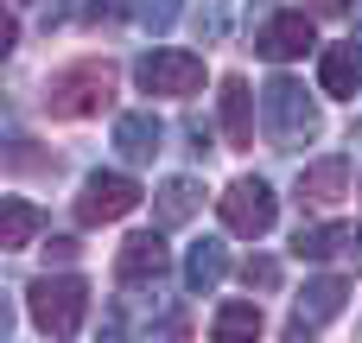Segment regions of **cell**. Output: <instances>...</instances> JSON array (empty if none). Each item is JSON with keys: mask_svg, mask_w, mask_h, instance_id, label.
Segmentation results:
<instances>
[{"mask_svg": "<svg viewBox=\"0 0 362 343\" xmlns=\"http://www.w3.org/2000/svg\"><path fill=\"white\" fill-rule=\"evenodd\" d=\"M108 102H115V64L108 57H76V64L51 70V83H45V108L57 121H89Z\"/></svg>", "mask_w": 362, "mask_h": 343, "instance_id": "obj_1", "label": "cell"}, {"mask_svg": "<svg viewBox=\"0 0 362 343\" xmlns=\"http://www.w3.org/2000/svg\"><path fill=\"white\" fill-rule=\"evenodd\" d=\"M25 312H32V325L45 337H76L83 331V312H89V286L76 274H45V280H32Z\"/></svg>", "mask_w": 362, "mask_h": 343, "instance_id": "obj_2", "label": "cell"}, {"mask_svg": "<svg viewBox=\"0 0 362 343\" xmlns=\"http://www.w3.org/2000/svg\"><path fill=\"white\" fill-rule=\"evenodd\" d=\"M261 115H267V140L274 146H299V140L318 134V108H312L305 83H293V76H274L261 89Z\"/></svg>", "mask_w": 362, "mask_h": 343, "instance_id": "obj_3", "label": "cell"}, {"mask_svg": "<svg viewBox=\"0 0 362 343\" xmlns=\"http://www.w3.org/2000/svg\"><path fill=\"white\" fill-rule=\"evenodd\" d=\"M134 76L153 95H197L204 89V57H191V51H146L134 64Z\"/></svg>", "mask_w": 362, "mask_h": 343, "instance_id": "obj_4", "label": "cell"}, {"mask_svg": "<svg viewBox=\"0 0 362 343\" xmlns=\"http://www.w3.org/2000/svg\"><path fill=\"white\" fill-rule=\"evenodd\" d=\"M274 216H280V197L267 191V178H235V185L223 191V223H229L235 236H267Z\"/></svg>", "mask_w": 362, "mask_h": 343, "instance_id": "obj_5", "label": "cell"}, {"mask_svg": "<svg viewBox=\"0 0 362 343\" xmlns=\"http://www.w3.org/2000/svg\"><path fill=\"white\" fill-rule=\"evenodd\" d=\"M312 6H293V13H274L261 32H255V51L261 57H274V64H293V57H305L312 45H318V32H312Z\"/></svg>", "mask_w": 362, "mask_h": 343, "instance_id": "obj_6", "label": "cell"}, {"mask_svg": "<svg viewBox=\"0 0 362 343\" xmlns=\"http://www.w3.org/2000/svg\"><path fill=\"white\" fill-rule=\"evenodd\" d=\"M140 204V185L127 178V172H89V185H83V197H76V216L83 223H115V216H127Z\"/></svg>", "mask_w": 362, "mask_h": 343, "instance_id": "obj_7", "label": "cell"}, {"mask_svg": "<svg viewBox=\"0 0 362 343\" xmlns=\"http://www.w3.org/2000/svg\"><path fill=\"white\" fill-rule=\"evenodd\" d=\"M344 299H350V286H344L337 274H318V280H305V293H299V306H293V337H312V331H325V325L344 312Z\"/></svg>", "mask_w": 362, "mask_h": 343, "instance_id": "obj_8", "label": "cell"}, {"mask_svg": "<svg viewBox=\"0 0 362 343\" xmlns=\"http://www.w3.org/2000/svg\"><path fill=\"white\" fill-rule=\"evenodd\" d=\"M159 146H165V127H159V115H153V108H134V115H121V121H115V153H121L127 165H153V159H159Z\"/></svg>", "mask_w": 362, "mask_h": 343, "instance_id": "obj_9", "label": "cell"}, {"mask_svg": "<svg viewBox=\"0 0 362 343\" xmlns=\"http://www.w3.org/2000/svg\"><path fill=\"white\" fill-rule=\"evenodd\" d=\"M165 242L159 236H134V242H121V261H115V280L121 286H159L165 280Z\"/></svg>", "mask_w": 362, "mask_h": 343, "instance_id": "obj_10", "label": "cell"}, {"mask_svg": "<svg viewBox=\"0 0 362 343\" xmlns=\"http://www.w3.org/2000/svg\"><path fill=\"white\" fill-rule=\"evenodd\" d=\"M223 127L229 146H255V89L242 76H223Z\"/></svg>", "mask_w": 362, "mask_h": 343, "instance_id": "obj_11", "label": "cell"}, {"mask_svg": "<svg viewBox=\"0 0 362 343\" xmlns=\"http://www.w3.org/2000/svg\"><path fill=\"white\" fill-rule=\"evenodd\" d=\"M223 274H229V248L204 236V242L185 255V286H191V293H216V286H223Z\"/></svg>", "mask_w": 362, "mask_h": 343, "instance_id": "obj_12", "label": "cell"}, {"mask_svg": "<svg viewBox=\"0 0 362 343\" xmlns=\"http://www.w3.org/2000/svg\"><path fill=\"white\" fill-rule=\"evenodd\" d=\"M356 76H362V57H356V45H331L325 57H318V89L325 95H356Z\"/></svg>", "mask_w": 362, "mask_h": 343, "instance_id": "obj_13", "label": "cell"}, {"mask_svg": "<svg viewBox=\"0 0 362 343\" xmlns=\"http://www.w3.org/2000/svg\"><path fill=\"white\" fill-rule=\"evenodd\" d=\"M350 191V165L344 159H318V165H305V178H299V197L305 204H337Z\"/></svg>", "mask_w": 362, "mask_h": 343, "instance_id": "obj_14", "label": "cell"}, {"mask_svg": "<svg viewBox=\"0 0 362 343\" xmlns=\"http://www.w3.org/2000/svg\"><path fill=\"white\" fill-rule=\"evenodd\" d=\"M153 204H159V223H165V229H172V223H191L197 204H204V185H197V178H165V185L153 191Z\"/></svg>", "mask_w": 362, "mask_h": 343, "instance_id": "obj_15", "label": "cell"}, {"mask_svg": "<svg viewBox=\"0 0 362 343\" xmlns=\"http://www.w3.org/2000/svg\"><path fill=\"white\" fill-rule=\"evenodd\" d=\"M350 236H356V229H344V223H312V229L293 236V255H299V261H331L337 248H350Z\"/></svg>", "mask_w": 362, "mask_h": 343, "instance_id": "obj_16", "label": "cell"}, {"mask_svg": "<svg viewBox=\"0 0 362 343\" xmlns=\"http://www.w3.org/2000/svg\"><path fill=\"white\" fill-rule=\"evenodd\" d=\"M32 236H38V210L25 197H6L0 204V248H25Z\"/></svg>", "mask_w": 362, "mask_h": 343, "instance_id": "obj_17", "label": "cell"}, {"mask_svg": "<svg viewBox=\"0 0 362 343\" xmlns=\"http://www.w3.org/2000/svg\"><path fill=\"white\" fill-rule=\"evenodd\" d=\"M210 331H216V337H261V331H267V318H261V306H242V299H235V306H223V312H216V325H210Z\"/></svg>", "mask_w": 362, "mask_h": 343, "instance_id": "obj_18", "label": "cell"}, {"mask_svg": "<svg viewBox=\"0 0 362 343\" xmlns=\"http://www.w3.org/2000/svg\"><path fill=\"white\" fill-rule=\"evenodd\" d=\"M127 13H134L146 32H165V25L178 19V0H127Z\"/></svg>", "mask_w": 362, "mask_h": 343, "instance_id": "obj_19", "label": "cell"}, {"mask_svg": "<svg viewBox=\"0 0 362 343\" xmlns=\"http://www.w3.org/2000/svg\"><path fill=\"white\" fill-rule=\"evenodd\" d=\"M242 280H248V286H261V293H274V286H280V261H267V255H255V261L242 267Z\"/></svg>", "mask_w": 362, "mask_h": 343, "instance_id": "obj_20", "label": "cell"}, {"mask_svg": "<svg viewBox=\"0 0 362 343\" xmlns=\"http://www.w3.org/2000/svg\"><path fill=\"white\" fill-rule=\"evenodd\" d=\"M70 255H76L70 236H51V242H45V261H70Z\"/></svg>", "mask_w": 362, "mask_h": 343, "instance_id": "obj_21", "label": "cell"}, {"mask_svg": "<svg viewBox=\"0 0 362 343\" xmlns=\"http://www.w3.org/2000/svg\"><path fill=\"white\" fill-rule=\"evenodd\" d=\"M305 6H312V13H350L356 0H305Z\"/></svg>", "mask_w": 362, "mask_h": 343, "instance_id": "obj_22", "label": "cell"}, {"mask_svg": "<svg viewBox=\"0 0 362 343\" xmlns=\"http://www.w3.org/2000/svg\"><path fill=\"white\" fill-rule=\"evenodd\" d=\"M356 32H362V19H356Z\"/></svg>", "mask_w": 362, "mask_h": 343, "instance_id": "obj_23", "label": "cell"}]
</instances>
